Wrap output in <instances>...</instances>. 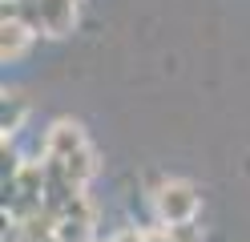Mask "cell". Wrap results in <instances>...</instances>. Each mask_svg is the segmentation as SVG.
Instances as JSON below:
<instances>
[{
    "label": "cell",
    "instance_id": "cell-5",
    "mask_svg": "<svg viewBox=\"0 0 250 242\" xmlns=\"http://www.w3.org/2000/svg\"><path fill=\"white\" fill-rule=\"evenodd\" d=\"M33 24H24L21 16H4L0 21V57H4V65L8 61H21L24 53H28V44H33Z\"/></svg>",
    "mask_w": 250,
    "mask_h": 242
},
{
    "label": "cell",
    "instance_id": "cell-7",
    "mask_svg": "<svg viewBox=\"0 0 250 242\" xmlns=\"http://www.w3.org/2000/svg\"><path fill=\"white\" fill-rule=\"evenodd\" d=\"M24 113H28L24 97H21V93H4V105H0V129H4V137H12V133L21 129Z\"/></svg>",
    "mask_w": 250,
    "mask_h": 242
},
{
    "label": "cell",
    "instance_id": "cell-3",
    "mask_svg": "<svg viewBox=\"0 0 250 242\" xmlns=\"http://www.w3.org/2000/svg\"><path fill=\"white\" fill-rule=\"evenodd\" d=\"M77 24V0H37V32L69 37Z\"/></svg>",
    "mask_w": 250,
    "mask_h": 242
},
{
    "label": "cell",
    "instance_id": "cell-8",
    "mask_svg": "<svg viewBox=\"0 0 250 242\" xmlns=\"http://www.w3.org/2000/svg\"><path fill=\"white\" fill-rule=\"evenodd\" d=\"M162 230H166L169 242H202V234H198L194 222H186V226H162Z\"/></svg>",
    "mask_w": 250,
    "mask_h": 242
},
{
    "label": "cell",
    "instance_id": "cell-2",
    "mask_svg": "<svg viewBox=\"0 0 250 242\" xmlns=\"http://www.w3.org/2000/svg\"><path fill=\"white\" fill-rule=\"evenodd\" d=\"M85 145H89L85 141V129L77 121H53L49 133H44V161H65L73 154H81Z\"/></svg>",
    "mask_w": 250,
    "mask_h": 242
},
{
    "label": "cell",
    "instance_id": "cell-1",
    "mask_svg": "<svg viewBox=\"0 0 250 242\" xmlns=\"http://www.w3.org/2000/svg\"><path fill=\"white\" fill-rule=\"evenodd\" d=\"M153 214L162 226H186L198 214V190L186 177H169L153 190Z\"/></svg>",
    "mask_w": 250,
    "mask_h": 242
},
{
    "label": "cell",
    "instance_id": "cell-4",
    "mask_svg": "<svg viewBox=\"0 0 250 242\" xmlns=\"http://www.w3.org/2000/svg\"><path fill=\"white\" fill-rule=\"evenodd\" d=\"M53 238H57V242H93V210H89V202H85V194L65 210V214H61Z\"/></svg>",
    "mask_w": 250,
    "mask_h": 242
},
{
    "label": "cell",
    "instance_id": "cell-9",
    "mask_svg": "<svg viewBox=\"0 0 250 242\" xmlns=\"http://www.w3.org/2000/svg\"><path fill=\"white\" fill-rule=\"evenodd\" d=\"M113 242H146V234H137V230H121Z\"/></svg>",
    "mask_w": 250,
    "mask_h": 242
},
{
    "label": "cell",
    "instance_id": "cell-6",
    "mask_svg": "<svg viewBox=\"0 0 250 242\" xmlns=\"http://www.w3.org/2000/svg\"><path fill=\"white\" fill-rule=\"evenodd\" d=\"M49 166H57V170L65 174V177H69V182H73L77 190H85V182H89L93 174H97V161H93V150H89V145H85L81 154L65 157V161H49Z\"/></svg>",
    "mask_w": 250,
    "mask_h": 242
}]
</instances>
